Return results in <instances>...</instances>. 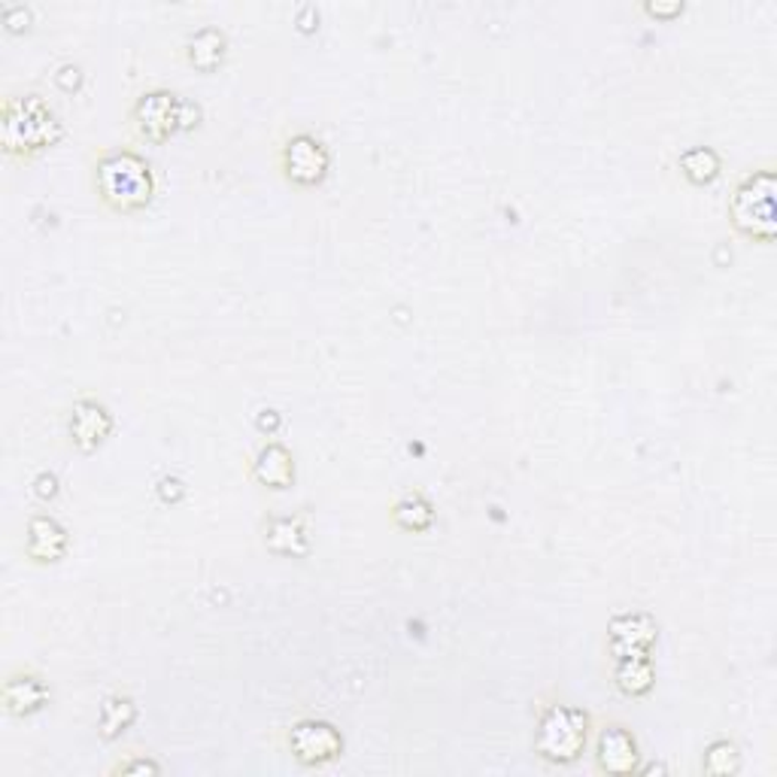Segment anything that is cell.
Returning <instances> with one entry per match:
<instances>
[{
  "instance_id": "d4e9b609",
  "label": "cell",
  "mask_w": 777,
  "mask_h": 777,
  "mask_svg": "<svg viewBox=\"0 0 777 777\" xmlns=\"http://www.w3.org/2000/svg\"><path fill=\"white\" fill-rule=\"evenodd\" d=\"M3 25L10 28V31H22V28L31 25V10L22 7V3L7 7V10H3Z\"/></svg>"
},
{
  "instance_id": "3957f363",
  "label": "cell",
  "mask_w": 777,
  "mask_h": 777,
  "mask_svg": "<svg viewBox=\"0 0 777 777\" xmlns=\"http://www.w3.org/2000/svg\"><path fill=\"white\" fill-rule=\"evenodd\" d=\"M729 222L744 238L771 243L777 238V176L759 167L741 179L729 198Z\"/></svg>"
},
{
  "instance_id": "7a4b0ae2",
  "label": "cell",
  "mask_w": 777,
  "mask_h": 777,
  "mask_svg": "<svg viewBox=\"0 0 777 777\" xmlns=\"http://www.w3.org/2000/svg\"><path fill=\"white\" fill-rule=\"evenodd\" d=\"M64 128L58 113L40 95H13L3 103L0 140L3 152L13 158H31L62 140Z\"/></svg>"
},
{
  "instance_id": "8fae6325",
  "label": "cell",
  "mask_w": 777,
  "mask_h": 777,
  "mask_svg": "<svg viewBox=\"0 0 777 777\" xmlns=\"http://www.w3.org/2000/svg\"><path fill=\"white\" fill-rule=\"evenodd\" d=\"M28 559H34L37 565L58 562L67 552V528L50 514H37L28 519V540H25Z\"/></svg>"
},
{
  "instance_id": "52a82bcc",
  "label": "cell",
  "mask_w": 777,
  "mask_h": 777,
  "mask_svg": "<svg viewBox=\"0 0 777 777\" xmlns=\"http://www.w3.org/2000/svg\"><path fill=\"white\" fill-rule=\"evenodd\" d=\"M288 751L304 765H326L343 753V738L326 720H302L288 729Z\"/></svg>"
},
{
  "instance_id": "83f0119b",
  "label": "cell",
  "mask_w": 777,
  "mask_h": 777,
  "mask_svg": "<svg viewBox=\"0 0 777 777\" xmlns=\"http://www.w3.org/2000/svg\"><path fill=\"white\" fill-rule=\"evenodd\" d=\"M644 13L653 19H675L683 13V3H644Z\"/></svg>"
},
{
  "instance_id": "e0dca14e",
  "label": "cell",
  "mask_w": 777,
  "mask_h": 777,
  "mask_svg": "<svg viewBox=\"0 0 777 777\" xmlns=\"http://www.w3.org/2000/svg\"><path fill=\"white\" fill-rule=\"evenodd\" d=\"M134 720H138V704H134L131 696L116 692L110 699H103L101 716H98V723H101V738H119L122 732H128V729L134 726Z\"/></svg>"
},
{
  "instance_id": "484cf974",
  "label": "cell",
  "mask_w": 777,
  "mask_h": 777,
  "mask_svg": "<svg viewBox=\"0 0 777 777\" xmlns=\"http://www.w3.org/2000/svg\"><path fill=\"white\" fill-rule=\"evenodd\" d=\"M201 119H204L201 107H198L195 101H186V98H183V113H179V131H195V128L201 125Z\"/></svg>"
},
{
  "instance_id": "277c9868",
  "label": "cell",
  "mask_w": 777,
  "mask_h": 777,
  "mask_svg": "<svg viewBox=\"0 0 777 777\" xmlns=\"http://www.w3.org/2000/svg\"><path fill=\"white\" fill-rule=\"evenodd\" d=\"M592 720L587 711L571 704H550L538 723L535 753L556 765H571L590 744Z\"/></svg>"
},
{
  "instance_id": "7c38bea8",
  "label": "cell",
  "mask_w": 777,
  "mask_h": 777,
  "mask_svg": "<svg viewBox=\"0 0 777 777\" xmlns=\"http://www.w3.org/2000/svg\"><path fill=\"white\" fill-rule=\"evenodd\" d=\"M50 702V690L37 675H13L3 683V708L13 716H31Z\"/></svg>"
},
{
  "instance_id": "9c48e42d",
  "label": "cell",
  "mask_w": 777,
  "mask_h": 777,
  "mask_svg": "<svg viewBox=\"0 0 777 777\" xmlns=\"http://www.w3.org/2000/svg\"><path fill=\"white\" fill-rule=\"evenodd\" d=\"M67 431H70L76 450L95 452L98 447H103V440L110 438V431H113V414L107 411V404L95 402V398H83L70 411Z\"/></svg>"
},
{
  "instance_id": "30bf717a",
  "label": "cell",
  "mask_w": 777,
  "mask_h": 777,
  "mask_svg": "<svg viewBox=\"0 0 777 777\" xmlns=\"http://www.w3.org/2000/svg\"><path fill=\"white\" fill-rule=\"evenodd\" d=\"M656 623L647 614H620L611 620L608 632V647L614 653V659L626 656H650V647L656 644Z\"/></svg>"
},
{
  "instance_id": "f1b7e54d",
  "label": "cell",
  "mask_w": 777,
  "mask_h": 777,
  "mask_svg": "<svg viewBox=\"0 0 777 777\" xmlns=\"http://www.w3.org/2000/svg\"><path fill=\"white\" fill-rule=\"evenodd\" d=\"M298 25H302L304 34H310V31H316L319 28V13H316V7H302V13H298Z\"/></svg>"
},
{
  "instance_id": "ffe728a7",
  "label": "cell",
  "mask_w": 777,
  "mask_h": 777,
  "mask_svg": "<svg viewBox=\"0 0 777 777\" xmlns=\"http://www.w3.org/2000/svg\"><path fill=\"white\" fill-rule=\"evenodd\" d=\"M702 768L708 771V775H735L741 768V753H738V744L729 738H720L714 741L708 751H704V763Z\"/></svg>"
},
{
  "instance_id": "ac0fdd59",
  "label": "cell",
  "mask_w": 777,
  "mask_h": 777,
  "mask_svg": "<svg viewBox=\"0 0 777 777\" xmlns=\"http://www.w3.org/2000/svg\"><path fill=\"white\" fill-rule=\"evenodd\" d=\"M677 167H680V174L687 176L692 186H711L716 176H720V171H723V162H720V155L711 146H692V150H687L677 158Z\"/></svg>"
},
{
  "instance_id": "5bb4252c",
  "label": "cell",
  "mask_w": 777,
  "mask_h": 777,
  "mask_svg": "<svg viewBox=\"0 0 777 777\" xmlns=\"http://www.w3.org/2000/svg\"><path fill=\"white\" fill-rule=\"evenodd\" d=\"M264 547L276 556H307L310 535L302 516H276L264 528Z\"/></svg>"
},
{
  "instance_id": "4fadbf2b",
  "label": "cell",
  "mask_w": 777,
  "mask_h": 777,
  "mask_svg": "<svg viewBox=\"0 0 777 777\" xmlns=\"http://www.w3.org/2000/svg\"><path fill=\"white\" fill-rule=\"evenodd\" d=\"M252 477L255 483H262L264 490H288L295 480V462L292 452L283 444H264L255 462H252Z\"/></svg>"
},
{
  "instance_id": "d6986e66",
  "label": "cell",
  "mask_w": 777,
  "mask_h": 777,
  "mask_svg": "<svg viewBox=\"0 0 777 777\" xmlns=\"http://www.w3.org/2000/svg\"><path fill=\"white\" fill-rule=\"evenodd\" d=\"M392 523L404 528V532H426L435 523V507H431L426 495L411 492V495H404V499L392 504Z\"/></svg>"
},
{
  "instance_id": "4316f807",
  "label": "cell",
  "mask_w": 777,
  "mask_h": 777,
  "mask_svg": "<svg viewBox=\"0 0 777 777\" xmlns=\"http://www.w3.org/2000/svg\"><path fill=\"white\" fill-rule=\"evenodd\" d=\"M280 423H283V416L276 414L274 407H264V411H259V419H255V428L262 431V435H276L280 431Z\"/></svg>"
},
{
  "instance_id": "7402d4cb",
  "label": "cell",
  "mask_w": 777,
  "mask_h": 777,
  "mask_svg": "<svg viewBox=\"0 0 777 777\" xmlns=\"http://www.w3.org/2000/svg\"><path fill=\"white\" fill-rule=\"evenodd\" d=\"M162 765L152 763V759H125V763L113 765V775H158Z\"/></svg>"
},
{
  "instance_id": "5b68a950",
  "label": "cell",
  "mask_w": 777,
  "mask_h": 777,
  "mask_svg": "<svg viewBox=\"0 0 777 777\" xmlns=\"http://www.w3.org/2000/svg\"><path fill=\"white\" fill-rule=\"evenodd\" d=\"M280 167L292 186L298 188H316L326 183L328 171H331V152L326 150V143L314 134H292L283 143L280 152Z\"/></svg>"
},
{
  "instance_id": "603a6c76",
  "label": "cell",
  "mask_w": 777,
  "mask_h": 777,
  "mask_svg": "<svg viewBox=\"0 0 777 777\" xmlns=\"http://www.w3.org/2000/svg\"><path fill=\"white\" fill-rule=\"evenodd\" d=\"M58 492H62L58 477L50 474V471L37 474V480H34V495H37L40 502H55V499H58Z\"/></svg>"
},
{
  "instance_id": "ba28073f",
  "label": "cell",
  "mask_w": 777,
  "mask_h": 777,
  "mask_svg": "<svg viewBox=\"0 0 777 777\" xmlns=\"http://www.w3.org/2000/svg\"><path fill=\"white\" fill-rule=\"evenodd\" d=\"M595 763L604 775H632L641 768L638 738L620 723H611L599 732L595 741Z\"/></svg>"
},
{
  "instance_id": "2e32d148",
  "label": "cell",
  "mask_w": 777,
  "mask_h": 777,
  "mask_svg": "<svg viewBox=\"0 0 777 777\" xmlns=\"http://www.w3.org/2000/svg\"><path fill=\"white\" fill-rule=\"evenodd\" d=\"M614 683L616 690L628 696V699H641L653 690L656 683V671H653L650 656H626V659H616L614 668Z\"/></svg>"
},
{
  "instance_id": "44dd1931",
  "label": "cell",
  "mask_w": 777,
  "mask_h": 777,
  "mask_svg": "<svg viewBox=\"0 0 777 777\" xmlns=\"http://www.w3.org/2000/svg\"><path fill=\"white\" fill-rule=\"evenodd\" d=\"M55 86L62 88V91H67V95H74V91H79V86H83V70H79L76 64H62L58 74H55Z\"/></svg>"
},
{
  "instance_id": "9a60e30c",
  "label": "cell",
  "mask_w": 777,
  "mask_h": 777,
  "mask_svg": "<svg viewBox=\"0 0 777 777\" xmlns=\"http://www.w3.org/2000/svg\"><path fill=\"white\" fill-rule=\"evenodd\" d=\"M228 55V40L219 28H201L195 31L186 43V58L195 70L201 74H214L222 67Z\"/></svg>"
},
{
  "instance_id": "6da1fadb",
  "label": "cell",
  "mask_w": 777,
  "mask_h": 777,
  "mask_svg": "<svg viewBox=\"0 0 777 777\" xmlns=\"http://www.w3.org/2000/svg\"><path fill=\"white\" fill-rule=\"evenodd\" d=\"M95 188L113 214H140L155 198V174L138 152H103L95 164Z\"/></svg>"
},
{
  "instance_id": "8992f818",
  "label": "cell",
  "mask_w": 777,
  "mask_h": 777,
  "mask_svg": "<svg viewBox=\"0 0 777 777\" xmlns=\"http://www.w3.org/2000/svg\"><path fill=\"white\" fill-rule=\"evenodd\" d=\"M179 113H183V98L167 88H155L138 98L131 110V125L143 140L164 143L179 131Z\"/></svg>"
},
{
  "instance_id": "cb8c5ba5",
  "label": "cell",
  "mask_w": 777,
  "mask_h": 777,
  "mask_svg": "<svg viewBox=\"0 0 777 777\" xmlns=\"http://www.w3.org/2000/svg\"><path fill=\"white\" fill-rule=\"evenodd\" d=\"M183 495H186V486H183L179 477H162V480H158V499H162L164 504L183 502Z\"/></svg>"
}]
</instances>
